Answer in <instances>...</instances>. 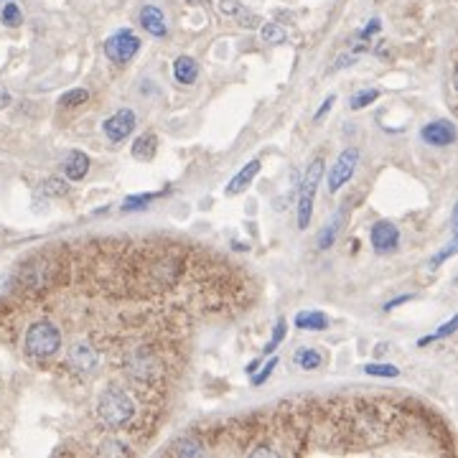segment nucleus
Wrapping results in <instances>:
<instances>
[{
	"instance_id": "1",
	"label": "nucleus",
	"mask_w": 458,
	"mask_h": 458,
	"mask_svg": "<svg viewBox=\"0 0 458 458\" xmlns=\"http://www.w3.org/2000/svg\"><path fill=\"white\" fill-rule=\"evenodd\" d=\"M61 347V331L51 321H36L26 331V354L33 359H51Z\"/></svg>"
},
{
	"instance_id": "2",
	"label": "nucleus",
	"mask_w": 458,
	"mask_h": 458,
	"mask_svg": "<svg viewBox=\"0 0 458 458\" xmlns=\"http://www.w3.org/2000/svg\"><path fill=\"white\" fill-rule=\"evenodd\" d=\"M97 413H99V418H102L104 425L122 427L135 418V405L122 390H107V392H102V397H99Z\"/></svg>"
},
{
	"instance_id": "3",
	"label": "nucleus",
	"mask_w": 458,
	"mask_h": 458,
	"mask_svg": "<svg viewBox=\"0 0 458 458\" xmlns=\"http://www.w3.org/2000/svg\"><path fill=\"white\" fill-rule=\"evenodd\" d=\"M324 178V158H316L311 160L308 165V171L303 173V183H300V191H298V227L305 229V227L311 224V214H313V196L318 191V183Z\"/></svg>"
},
{
	"instance_id": "4",
	"label": "nucleus",
	"mask_w": 458,
	"mask_h": 458,
	"mask_svg": "<svg viewBox=\"0 0 458 458\" xmlns=\"http://www.w3.org/2000/svg\"><path fill=\"white\" fill-rule=\"evenodd\" d=\"M141 51V38L135 36L130 28L115 31L107 41H104V54L107 59H112L115 64H128L135 59V54Z\"/></svg>"
},
{
	"instance_id": "5",
	"label": "nucleus",
	"mask_w": 458,
	"mask_h": 458,
	"mask_svg": "<svg viewBox=\"0 0 458 458\" xmlns=\"http://www.w3.org/2000/svg\"><path fill=\"white\" fill-rule=\"evenodd\" d=\"M356 163H359V151H356V148H347V151L336 158L334 168H331V173H329V191L331 194H336V191L342 189L349 178L354 176Z\"/></svg>"
},
{
	"instance_id": "6",
	"label": "nucleus",
	"mask_w": 458,
	"mask_h": 458,
	"mask_svg": "<svg viewBox=\"0 0 458 458\" xmlns=\"http://www.w3.org/2000/svg\"><path fill=\"white\" fill-rule=\"evenodd\" d=\"M135 125H138V117H135L133 110H128V107H125V110H120V112H115L112 117H107V120L102 122V130H104V135H107V141L122 143L125 138H130V135H133Z\"/></svg>"
},
{
	"instance_id": "7",
	"label": "nucleus",
	"mask_w": 458,
	"mask_h": 458,
	"mask_svg": "<svg viewBox=\"0 0 458 458\" xmlns=\"http://www.w3.org/2000/svg\"><path fill=\"white\" fill-rule=\"evenodd\" d=\"M420 138H422V143H427L430 148H448L456 143L458 133H456V125H453L451 120H433L420 130Z\"/></svg>"
},
{
	"instance_id": "8",
	"label": "nucleus",
	"mask_w": 458,
	"mask_h": 458,
	"mask_svg": "<svg viewBox=\"0 0 458 458\" xmlns=\"http://www.w3.org/2000/svg\"><path fill=\"white\" fill-rule=\"evenodd\" d=\"M372 244L379 255H387V252L397 250V244H400V232H397V227L387 219L377 222V224L372 227Z\"/></svg>"
},
{
	"instance_id": "9",
	"label": "nucleus",
	"mask_w": 458,
	"mask_h": 458,
	"mask_svg": "<svg viewBox=\"0 0 458 458\" xmlns=\"http://www.w3.org/2000/svg\"><path fill=\"white\" fill-rule=\"evenodd\" d=\"M69 366L72 369H77L80 374H87L94 369V364H97V354H94V349L89 347V344L80 342L74 344L72 349H69Z\"/></svg>"
},
{
	"instance_id": "10",
	"label": "nucleus",
	"mask_w": 458,
	"mask_h": 458,
	"mask_svg": "<svg viewBox=\"0 0 458 458\" xmlns=\"http://www.w3.org/2000/svg\"><path fill=\"white\" fill-rule=\"evenodd\" d=\"M260 168H263V165H260V160H250V163L247 165H242V168H239V173H234V178L229 183H227V189H224V194L227 196H237V194H242L244 189H247V186H250L252 181H255V176L257 173H260Z\"/></svg>"
},
{
	"instance_id": "11",
	"label": "nucleus",
	"mask_w": 458,
	"mask_h": 458,
	"mask_svg": "<svg viewBox=\"0 0 458 458\" xmlns=\"http://www.w3.org/2000/svg\"><path fill=\"white\" fill-rule=\"evenodd\" d=\"M141 26L151 33V36L156 38H163L165 33H168V26H165V16L160 8L156 6H146L141 11Z\"/></svg>"
},
{
	"instance_id": "12",
	"label": "nucleus",
	"mask_w": 458,
	"mask_h": 458,
	"mask_svg": "<svg viewBox=\"0 0 458 458\" xmlns=\"http://www.w3.org/2000/svg\"><path fill=\"white\" fill-rule=\"evenodd\" d=\"M89 171V156L84 151H72L64 160V176L69 181H82Z\"/></svg>"
},
{
	"instance_id": "13",
	"label": "nucleus",
	"mask_w": 458,
	"mask_h": 458,
	"mask_svg": "<svg viewBox=\"0 0 458 458\" xmlns=\"http://www.w3.org/2000/svg\"><path fill=\"white\" fill-rule=\"evenodd\" d=\"M344 222H347V217H344V209H342V212H336L334 217L329 219V224H326L324 229L318 232V239H316L318 250H329L331 244L336 242V237H339V232H342Z\"/></svg>"
},
{
	"instance_id": "14",
	"label": "nucleus",
	"mask_w": 458,
	"mask_h": 458,
	"mask_svg": "<svg viewBox=\"0 0 458 458\" xmlns=\"http://www.w3.org/2000/svg\"><path fill=\"white\" fill-rule=\"evenodd\" d=\"M173 77H176L178 84H194L199 80V64H196L191 56H178L173 61Z\"/></svg>"
},
{
	"instance_id": "15",
	"label": "nucleus",
	"mask_w": 458,
	"mask_h": 458,
	"mask_svg": "<svg viewBox=\"0 0 458 458\" xmlns=\"http://www.w3.org/2000/svg\"><path fill=\"white\" fill-rule=\"evenodd\" d=\"M295 329L300 331H326L329 329V316L324 311H300L295 316Z\"/></svg>"
},
{
	"instance_id": "16",
	"label": "nucleus",
	"mask_w": 458,
	"mask_h": 458,
	"mask_svg": "<svg viewBox=\"0 0 458 458\" xmlns=\"http://www.w3.org/2000/svg\"><path fill=\"white\" fill-rule=\"evenodd\" d=\"M156 148H158V138L153 133H143L135 138L133 143V158L135 160H143V163H148V160H153V156H156Z\"/></svg>"
},
{
	"instance_id": "17",
	"label": "nucleus",
	"mask_w": 458,
	"mask_h": 458,
	"mask_svg": "<svg viewBox=\"0 0 458 458\" xmlns=\"http://www.w3.org/2000/svg\"><path fill=\"white\" fill-rule=\"evenodd\" d=\"M158 196H163V194H151V191H143V194H133V196H128V199L120 204V212L122 214L143 212V209H148V204H151L153 199H158Z\"/></svg>"
},
{
	"instance_id": "18",
	"label": "nucleus",
	"mask_w": 458,
	"mask_h": 458,
	"mask_svg": "<svg viewBox=\"0 0 458 458\" xmlns=\"http://www.w3.org/2000/svg\"><path fill=\"white\" fill-rule=\"evenodd\" d=\"M321 361H324V354H321L318 349H300L298 354H295V364H298L300 369H305V372L318 369Z\"/></svg>"
},
{
	"instance_id": "19",
	"label": "nucleus",
	"mask_w": 458,
	"mask_h": 458,
	"mask_svg": "<svg viewBox=\"0 0 458 458\" xmlns=\"http://www.w3.org/2000/svg\"><path fill=\"white\" fill-rule=\"evenodd\" d=\"M171 453L183 456V458H194V456H202L204 446L196 438H181L178 443H173V446H171Z\"/></svg>"
},
{
	"instance_id": "20",
	"label": "nucleus",
	"mask_w": 458,
	"mask_h": 458,
	"mask_svg": "<svg viewBox=\"0 0 458 458\" xmlns=\"http://www.w3.org/2000/svg\"><path fill=\"white\" fill-rule=\"evenodd\" d=\"M456 329H458V316H451V321H446V324L440 326V329H435L433 334L422 336L420 342H418V347H427V344L440 342V339H446V336L456 334Z\"/></svg>"
},
{
	"instance_id": "21",
	"label": "nucleus",
	"mask_w": 458,
	"mask_h": 458,
	"mask_svg": "<svg viewBox=\"0 0 458 458\" xmlns=\"http://www.w3.org/2000/svg\"><path fill=\"white\" fill-rule=\"evenodd\" d=\"M0 21H3V26H8V28H18V26L23 23V11H21V6H16V3H6L3 11H0Z\"/></svg>"
},
{
	"instance_id": "22",
	"label": "nucleus",
	"mask_w": 458,
	"mask_h": 458,
	"mask_svg": "<svg viewBox=\"0 0 458 458\" xmlns=\"http://www.w3.org/2000/svg\"><path fill=\"white\" fill-rule=\"evenodd\" d=\"M260 36H263L265 43H273V46H278V43L285 41V28L278 23H263L260 26Z\"/></svg>"
},
{
	"instance_id": "23",
	"label": "nucleus",
	"mask_w": 458,
	"mask_h": 458,
	"mask_svg": "<svg viewBox=\"0 0 458 458\" xmlns=\"http://www.w3.org/2000/svg\"><path fill=\"white\" fill-rule=\"evenodd\" d=\"M285 334H288V324H285V318H278V324H275V331H273V339H270L268 344H265V354H273L275 349L280 347L283 344V339H285Z\"/></svg>"
},
{
	"instance_id": "24",
	"label": "nucleus",
	"mask_w": 458,
	"mask_h": 458,
	"mask_svg": "<svg viewBox=\"0 0 458 458\" xmlns=\"http://www.w3.org/2000/svg\"><path fill=\"white\" fill-rule=\"evenodd\" d=\"M379 94H382V92H379V89H364V92H356L354 97L349 99V107H351V110H361V107H366V104H372L374 99H379Z\"/></svg>"
},
{
	"instance_id": "25",
	"label": "nucleus",
	"mask_w": 458,
	"mask_h": 458,
	"mask_svg": "<svg viewBox=\"0 0 458 458\" xmlns=\"http://www.w3.org/2000/svg\"><path fill=\"white\" fill-rule=\"evenodd\" d=\"M87 99H89V92L87 89H72V92H64L59 97V104L61 107H77V104H84Z\"/></svg>"
},
{
	"instance_id": "26",
	"label": "nucleus",
	"mask_w": 458,
	"mask_h": 458,
	"mask_svg": "<svg viewBox=\"0 0 458 458\" xmlns=\"http://www.w3.org/2000/svg\"><path fill=\"white\" fill-rule=\"evenodd\" d=\"M364 374H369V377H400V369H397L395 364H366L364 366Z\"/></svg>"
},
{
	"instance_id": "27",
	"label": "nucleus",
	"mask_w": 458,
	"mask_h": 458,
	"mask_svg": "<svg viewBox=\"0 0 458 458\" xmlns=\"http://www.w3.org/2000/svg\"><path fill=\"white\" fill-rule=\"evenodd\" d=\"M234 21H237L242 28H257V26H260V18H257L252 11H247L244 6L237 8V13H234Z\"/></svg>"
},
{
	"instance_id": "28",
	"label": "nucleus",
	"mask_w": 458,
	"mask_h": 458,
	"mask_svg": "<svg viewBox=\"0 0 458 458\" xmlns=\"http://www.w3.org/2000/svg\"><path fill=\"white\" fill-rule=\"evenodd\" d=\"M278 361H280V356H270L268 364H265L263 369H260V372H257L255 377H252V385H255V387L265 385V382H268V379H270V374L275 372V366H278Z\"/></svg>"
},
{
	"instance_id": "29",
	"label": "nucleus",
	"mask_w": 458,
	"mask_h": 458,
	"mask_svg": "<svg viewBox=\"0 0 458 458\" xmlns=\"http://www.w3.org/2000/svg\"><path fill=\"white\" fill-rule=\"evenodd\" d=\"M130 456V448L122 446V443H117V440H107V443H102V448H99V456Z\"/></svg>"
},
{
	"instance_id": "30",
	"label": "nucleus",
	"mask_w": 458,
	"mask_h": 458,
	"mask_svg": "<svg viewBox=\"0 0 458 458\" xmlns=\"http://www.w3.org/2000/svg\"><path fill=\"white\" fill-rule=\"evenodd\" d=\"M41 194L43 196H64V194H67V183L56 181V178H51V181H43L41 183Z\"/></svg>"
},
{
	"instance_id": "31",
	"label": "nucleus",
	"mask_w": 458,
	"mask_h": 458,
	"mask_svg": "<svg viewBox=\"0 0 458 458\" xmlns=\"http://www.w3.org/2000/svg\"><path fill=\"white\" fill-rule=\"evenodd\" d=\"M334 102H336V97H334V94H329V97L324 99V104L318 107L316 115H313V122H324V120H326V115H329V112H331V107H334Z\"/></svg>"
},
{
	"instance_id": "32",
	"label": "nucleus",
	"mask_w": 458,
	"mask_h": 458,
	"mask_svg": "<svg viewBox=\"0 0 458 458\" xmlns=\"http://www.w3.org/2000/svg\"><path fill=\"white\" fill-rule=\"evenodd\" d=\"M453 252H456V242H451L446 247V250H440L438 255L433 257V260H430V268H438V265H443L448 260V257H453Z\"/></svg>"
},
{
	"instance_id": "33",
	"label": "nucleus",
	"mask_w": 458,
	"mask_h": 458,
	"mask_svg": "<svg viewBox=\"0 0 458 458\" xmlns=\"http://www.w3.org/2000/svg\"><path fill=\"white\" fill-rule=\"evenodd\" d=\"M239 6H242L239 0H222V3H219V8H222V13H224V16H234Z\"/></svg>"
},
{
	"instance_id": "34",
	"label": "nucleus",
	"mask_w": 458,
	"mask_h": 458,
	"mask_svg": "<svg viewBox=\"0 0 458 458\" xmlns=\"http://www.w3.org/2000/svg\"><path fill=\"white\" fill-rule=\"evenodd\" d=\"M379 28H382V23H379V18H372V21H369V23H366V28L361 31V38H364V41H366V38H372Z\"/></svg>"
},
{
	"instance_id": "35",
	"label": "nucleus",
	"mask_w": 458,
	"mask_h": 458,
	"mask_svg": "<svg viewBox=\"0 0 458 458\" xmlns=\"http://www.w3.org/2000/svg\"><path fill=\"white\" fill-rule=\"evenodd\" d=\"M354 61H356V56H354V54H344L342 59L336 61V64H334V67H331V69H334V72H339V69L349 67V64H354Z\"/></svg>"
},
{
	"instance_id": "36",
	"label": "nucleus",
	"mask_w": 458,
	"mask_h": 458,
	"mask_svg": "<svg viewBox=\"0 0 458 458\" xmlns=\"http://www.w3.org/2000/svg\"><path fill=\"white\" fill-rule=\"evenodd\" d=\"M413 298H415L413 293H405L403 298H395V300H390V303H385V311H392L395 305H403V303H408V300H413Z\"/></svg>"
},
{
	"instance_id": "37",
	"label": "nucleus",
	"mask_w": 458,
	"mask_h": 458,
	"mask_svg": "<svg viewBox=\"0 0 458 458\" xmlns=\"http://www.w3.org/2000/svg\"><path fill=\"white\" fill-rule=\"evenodd\" d=\"M250 456H278V451H275V448H268V446H257L250 451Z\"/></svg>"
},
{
	"instance_id": "38",
	"label": "nucleus",
	"mask_w": 458,
	"mask_h": 458,
	"mask_svg": "<svg viewBox=\"0 0 458 458\" xmlns=\"http://www.w3.org/2000/svg\"><path fill=\"white\" fill-rule=\"evenodd\" d=\"M257 366H260V359H252L250 364L244 366V372H247V374H252V372H255V369H257Z\"/></svg>"
}]
</instances>
